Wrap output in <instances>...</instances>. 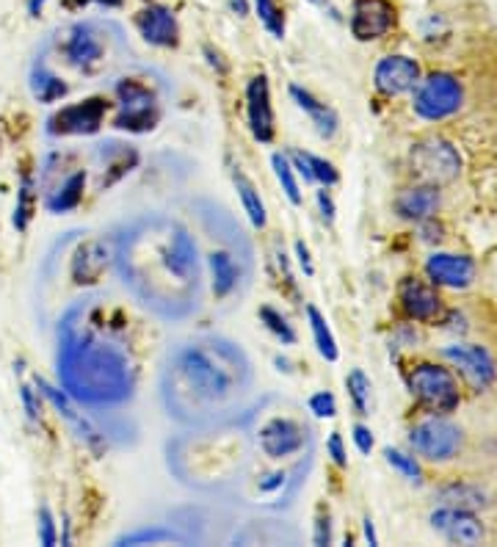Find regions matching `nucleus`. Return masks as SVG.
Segmentation results:
<instances>
[{"label": "nucleus", "mask_w": 497, "mask_h": 547, "mask_svg": "<svg viewBox=\"0 0 497 547\" xmlns=\"http://www.w3.org/2000/svg\"><path fill=\"white\" fill-rule=\"evenodd\" d=\"M420 64L409 56H384L373 70V86L384 97H398L417 86Z\"/></svg>", "instance_id": "16"}, {"label": "nucleus", "mask_w": 497, "mask_h": 547, "mask_svg": "<svg viewBox=\"0 0 497 547\" xmlns=\"http://www.w3.org/2000/svg\"><path fill=\"white\" fill-rule=\"evenodd\" d=\"M442 357H445L454 368H459V373L470 381L475 390H486L494 385L497 379V365L492 360V354L483 346L475 343H454L442 349Z\"/></svg>", "instance_id": "11"}, {"label": "nucleus", "mask_w": 497, "mask_h": 547, "mask_svg": "<svg viewBox=\"0 0 497 547\" xmlns=\"http://www.w3.org/2000/svg\"><path fill=\"white\" fill-rule=\"evenodd\" d=\"M409 446L428 462H451L462 451V428L445 417H425L409 431Z\"/></svg>", "instance_id": "9"}, {"label": "nucleus", "mask_w": 497, "mask_h": 547, "mask_svg": "<svg viewBox=\"0 0 497 547\" xmlns=\"http://www.w3.org/2000/svg\"><path fill=\"white\" fill-rule=\"evenodd\" d=\"M117 94V117L114 128L128 133H149L160 122V97L155 89L139 78H122L114 86Z\"/></svg>", "instance_id": "4"}, {"label": "nucleus", "mask_w": 497, "mask_h": 547, "mask_svg": "<svg viewBox=\"0 0 497 547\" xmlns=\"http://www.w3.org/2000/svg\"><path fill=\"white\" fill-rule=\"evenodd\" d=\"M307 4H312V6H318V9H329V12H331V17H338V14H335V9L329 6V0H307Z\"/></svg>", "instance_id": "53"}, {"label": "nucleus", "mask_w": 497, "mask_h": 547, "mask_svg": "<svg viewBox=\"0 0 497 547\" xmlns=\"http://www.w3.org/2000/svg\"><path fill=\"white\" fill-rule=\"evenodd\" d=\"M233 180H235V188H238V197H241V202H244V210H246V216H249V222H252L257 230H263V227L268 225V216H265V205H263V199H260V191L254 188V183H252L244 172H235Z\"/></svg>", "instance_id": "30"}, {"label": "nucleus", "mask_w": 497, "mask_h": 547, "mask_svg": "<svg viewBox=\"0 0 497 547\" xmlns=\"http://www.w3.org/2000/svg\"><path fill=\"white\" fill-rule=\"evenodd\" d=\"M307 407H310V412H312L318 420H329V417H335V415H338V398L331 396L329 390H318V393H312L310 401H307Z\"/></svg>", "instance_id": "39"}, {"label": "nucleus", "mask_w": 497, "mask_h": 547, "mask_svg": "<svg viewBox=\"0 0 497 547\" xmlns=\"http://www.w3.org/2000/svg\"><path fill=\"white\" fill-rule=\"evenodd\" d=\"M252 365L246 354L221 338L180 346L166 365V407L186 423L215 420L233 412L249 390Z\"/></svg>", "instance_id": "2"}, {"label": "nucleus", "mask_w": 497, "mask_h": 547, "mask_svg": "<svg viewBox=\"0 0 497 547\" xmlns=\"http://www.w3.org/2000/svg\"><path fill=\"white\" fill-rule=\"evenodd\" d=\"M62 525H64V533H62V544H70V542H72V539H70V520L64 517V520H62Z\"/></svg>", "instance_id": "55"}, {"label": "nucleus", "mask_w": 497, "mask_h": 547, "mask_svg": "<svg viewBox=\"0 0 497 547\" xmlns=\"http://www.w3.org/2000/svg\"><path fill=\"white\" fill-rule=\"evenodd\" d=\"M291 97H293V102L301 108V111L310 117V122L315 125V130H318L320 139H331V136L338 133L340 117H338L335 108L326 105V102H320L312 91H307V89H301V86H291Z\"/></svg>", "instance_id": "24"}, {"label": "nucleus", "mask_w": 497, "mask_h": 547, "mask_svg": "<svg viewBox=\"0 0 497 547\" xmlns=\"http://www.w3.org/2000/svg\"><path fill=\"white\" fill-rule=\"evenodd\" d=\"M349 25L359 42L381 39L396 25V9L390 0H354Z\"/></svg>", "instance_id": "15"}, {"label": "nucleus", "mask_w": 497, "mask_h": 547, "mask_svg": "<svg viewBox=\"0 0 497 547\" xmlns=\"http://www.w3.org/2000/svg\"><path fill=\"white\" fill-rule=\"evenodd\" d=\"M315 202H318V210H320V218L326 225H335V216H338V205L331 199V194L320 186V191H315Z\"/></svg>", "instance_id": "43"}, {"label": "nucleus", "mask_w": 497, "mask_h": 547, "mask_svg": "<svg viewBox=\"0 0 497 547\" xmlns=\"http://www.w3.org/2000/svg\"><path fill=\"white\" fill-rule=\"evenodd\" d=\"M117 257V244L105 241V238H94L78 246L75 257H72V283L75 285H94L105 265Z\"/></svg>", "instance_id": "18"}, {"label": "nucleus", "mask_w": 497, "mask_h": 547, "mask_svg": "<svg viewBox=\"0 0 497 547\" xmlns=\"http://www.w3.org/2000/svg\"><path fill=\"white\" fill-rule=\"evenodd\" d=\"M406 385H409V393L425 409H431L436 415H451L462 404L456 376L442 365H431V362L415 365L406 376Z\"/></svg>", "instance_id": "6"}, {"label": "nucleus", "mask_w": 497, "mask_h": 547, "mask_svg": "<svg viewBox=\"0 0 497 547\" xmlns=\"http://www.w3.org/2000/svg\"><path fill=\"white\" fill-rule=\"evenodd\" d=\"M439 506H451V509H464V512H478L489 506V495L475 486V484H448L436 492Z\"/></svg>", "instance_id": "28"}, {"label": "nucleus", "mask_w": 497, "mask_h": 547, "mask_svg": "<svg viewBox=\"0 0 497 547\" xmlns=\"http://www.w3.org/2000/svg\"><path fill=\"white\" fill-rule=\"evenodd\" d=\"M166 542H188L183 533L172 531V528H141V531H133V533H125L117 539L119 547H128V544H166Z\"/></svg>", "instance_id": "34"}, {"label": "nucleus", "mask_w": 497, "mask_h": 547, "mask_svg": "<svg viewBox=\"0 0 497 547\" xmlns=\"http://www.w3.org/2000/svg\"><path fill=\"white\" fill-rule=\"evenodd\" d=\"M33 188H36L33 178L25 175V178H23V186H20V191H17V207H14V227H17L20 233L28 230L31 216H33V207H36V191H33Z\"/></svg>", "instance_id": "35"}, {"label": "nucleus", "mask_w": 497, "mask_h": 547, "mask_svg": "<svg viewBox=\"0 0 497 547\" xmlns=\"http://www.w3.org/2000/svg\"><path fill=\"white\" fill-rule=\"evenodd\" d=\"M273 365H276V370H285V373H291V362H288V360H282V357H276V360H273Z\"/></svg>", "instance_id": "54"}, {"label": "nucleus", "mask_w": 497, "mask_h": 547, "mask_svg": "<svg viewBox=\"0 0 497 547\" xmlns=\"http://www.w3.org/2000/svg\"><path fill=\"white\" fill-rule=\"evenodd\" d=\"M362 531H365V539H368V544H378V536H376V525H373V520H370V517H365V525H362Z\"/></svg>", "instance_id": "50"}, {"label": "nucleus", "mask_w": 497, "mask_h": 547, "mask_svg": "<svg viewBox=\"0 0 497 547\" xmlns=\"http://www.w3.org/2000/svg\"><path fill=\"white\" fill-rule=\"evenodd\" d=\"M44 4H47V0H28V14H31V17H39L42 9H44Z\"/></svg>", "instance_id": "51"}, {"label": "nucleus", "mask_w": 497, "mask_h": 547, "mask_svg": "<svg viewBox=\"0 0 497 547\" xmlns=\"http://www.w3.org/2000/svg\"><path fill=\"white\" fill-rule=\"evenodd\" d=\"M285 481H288V473L276 470V473H271V475H265V478L260 481V492H273V489H282V486H285Z\"/></svg>", "instance_id": "48"}, {"label": "nucleus", "mask_w": 497, "mask_h": 547, "mask_svg": "<svg viewBox=\"0 0 497 547\" xmlns=\"http://www.w3.org/2000/svg\"><path fill=\"white\" fill-rule=\"evenodd\" d=\"M117 265L144 304L166 318H183L196 307L202 268L194 235L166 218H155L119 241Z\"/></svg>", "instance_id": "1"}, {"label": "nucleus", "mask_w": 497, "mask_h": 547, "mask_svg": "<svg viewBox=\"0 0 497 547\" xmlns=\"http://www.w3.org/2000/svg\"><path fill=\"white\" fill-rule=\"evenodd\" d=\"M20 401H23V409H25V417L31 423H36L42 417V401H39V390H33L31 385H20Z\"/></svg>", "instance_id": "41"}, {"label": "nucleus", "mask_w": 497, "mask_h": 547, "mask_svg": "<svg viewBox=\"0 0 497 547\" xmlns=\"http://www.w3.org/2000/svg\"><path fill=\"white\" fill-rule=\"evenodd\" d=\"M271 167H273L276 183L282 186L288 202H291V205H301V188H299L296 169H293V163H291L288 152H273V155H271Z\"/></svg>", "instance_id": "31"}, {"label": "nucleus", "mask_w": 497, "mask_h": 547, "mask_svg": "<svg viewBox=\"0 0 497 547\" xmlns=\"http://www.w3.org/2000/svg\"><path fill=\"white\" fill-rule=\"evenodd\" d=\"M257 315H260V323L265 326V330L280 341L282 346H293L296 341H299V335H296V330H293V323H288V318L280 312V310H273L271 304H263L260 310H257Z\"/></svg>", "instance_id": "32"}, {"label": "nucleus", "mask_w": 497, "mask_h": 547, "mask_svg": "<svg viewBox=\"0 0 497 547\" xmlns=\"http://www.w3.org/2000/svg\"><path fill=\"white\" fill-rule=\"evenodd\" d=\"M384 459L401 478H406L409 484H423V467L412 454H404L398 448H384Z\"/></svg>", "instance_id": "36"}, {"label": "nucleus", "mask_w": 497, "mask_h": 547, "mask_svg": "<svg viewBox=\"0 0 497 547\" xmlns=\"http://www.w3.org/2000/svg\"><path fill=\"white\" fill-rule=\"evenodd\" d=\"M91 4H97V6H102V9H122V4L125 0H67V9H78V6H91Z\"/></svg>", "instance_id": "47"}, {"label": "nucleus", "mask_w": 497, "mask_h": 547, "mask_svg": "<svg viewBox=\"0 0 497 547\" xmlns=\"http://www.w3.org/2000/svg\"><path fill=\"white\" fill-rule=\"evenodd\" d=\"M346 390H349V398H351V407L359 417L370 415V379L365 376L362 368H354L349 376H346Z\"/></svg>", "instance_id": "33"}, {"label": "nucleus", "mask_w": 497, "mask_h": 547, "mask_svg": "<svg viewBox=\"0 0 497 547\" xmlns=\"http://www.w3.org/2000/svg\"><path fill=\"white\" fill-rule=\"evenodd\" d=\"M409 167L412 175L423 186H448L462 175V155L459 149L445 139H423L409 152Z\"/></svg>", "instance_id": "7"}, {"label": "nucleus", "mask_w": 497, "mask_h": 547, "mask_svg": "<svg viewBox=\"0 0 497 547\" xmlns=\"http://www.w3.org/2000/svg\"><path fill=\"white\" fill-rule=\"evenodd\" d=\"M425 277L451 291H464L475 280V260L470 254H454V252H434L425 260Z\"/></svg>", "instance_id": "14"}, {"label": "nucleus", "mask_w": 497, "mask_h": 547, "mask_svg": "<svg viewBox=\"0 0 497 547\" xmlns=\"http://www.w3.org/2000/svg\"><path fill=\"white\" fill-rule=\"evenodd\" d=\"M207 268H210V285H213V296L215 299H227L241 280V268L235 263V257L227 249H215L207 254Z\"/></svg>", "instance_id": "26"}, {"label": "nucleus", "mask_w": 497, "mask_h": 547, "mask_svg": "<svg viewBox=\"0 0 497 547\" xmlns=\"http://www.w3.org/2000/svg\"><path fill=\"white\" fill-rule=\"evenodd\" d=\"M442 205V194L436 186H415V188H406L404 194H398L396 199V213L404 218V222H425V218H434V213L439 210Z\"/></svg>", "instance_id": "22"}, {"label": "nucleus", "mask_w": 497, "mask_h": 547, "mask_svg": "<svg viewBox=\"0 0 497 547\" xmlns=\"http://www.w3.org/2000/svg\"><path fill=\"white\" fill-rule=\"evenodd\" d=\"M59 343V379L75 401L117 407L133 396V362L119 338L75 323L70 312Z\"/></svg>", "instance_id": "3"}, {"label": "nucleus", "mask_w": 497, "mask_h": 547, "mask_svg": "<svg viewBox=\"0 0 497 547\" xmlns=\"http://www.w3.org/2000/svg\"><path fill=\"white\" fill-rule=\"evenodd\" d=\"M62 56L64 62L83 72V75H94L108 56V36L97 23H75L67 28L64 42H62Z\"/></svg>", "instance_id": "8"}, {"label": "nucleus", "mask_w": 497, "mask_h": 547, "mask_svg": "<svg viewBox=\"0 0 497 547\" xmlns=\"http://www.w3.org/2000/svg\"><path fill=\"white\" fill-rule=\"evenodd\" d=\"M254 9H257L263 28L273 39H285V17H282V9L276 6V0H254Z\"/></svg>", "instance_id": "37"}, {"label": "nucleus", "mask_w": 497, "mask_h": 547, "mask_svg": "<svg viewBox=\"0 0 497 547\" xmlns=\"http://www.w3.org/2000/svg\"><path fill=\"white\" fill-rule=\"evenodd\" d=\"M412 91V111L425 122L451 120L464 105V89L448 72H431L420 78Z\"/></svg>", "instance_id": "5"}, {"label": "nucleus", "mask_w": 497, "mask_h": 547, "mask_svg": "<svg viewBox=\"0 0 497 547\" xmlns=\"http://www.w3.org/2000/svg\"><path fill=\"white\" fill-rule=\"evenodd\" d=\"M304 312H307V321H310V332H312V341H315L318 354H320L326 362H338V360H340V349H338L335 332H331V326L326 323L323 312H320L315 304H307Z\"/></svg>", "instance_id": "29"}, {"label": "nucleus", "mask_w": 497, "mask_h": 547, "mask_svg": "<svg viewBox=\"0 0 497 547\" xmlns=\"http://www.w3.org/2000/svg\"><path fill=\"white\" fill-rule=\"evenodd\" d=\"M136 25H139V34L144 36V42L152 47H175L180 42L177 17L166 6H158V4L147 6L144 12H139Z\"/></svg>", "instance_id": "20"}, {"label": "nucleus", "mask_w": 497, "mask_h": 547, "mask_svg": "<svg viewBox=\"0 0 497 547\" xmlns=\"http://www.w3.org/2000/svg\"><path fill=\"white\" fill-rule=\"evenodd\" d=\"M351 437H354V446H357V451H359V454H365V456H370V451H373V446H376V440H373V431H370L365 423H354Z\"/></svg>", "instance_id": "44"}, {"label": "nucleus", "mask_w": 497, "mask_h": 547, "mask_svg": "<svg viewBox=\"0 0 497 547\" xmlns=\"http://www.w3.org/2000/svg\"><path fill=\"white\" fill-rule=\"evenodd\" d=\"M312 542L318 544V547H323V544H331V517H329V512L323 514H318V520H315V533H312Z\"/></svg>", "instance_id": "45"}, {"label": "nucleus", "mask_w": 497, "mask_h": 547, "mask_svg": "<svg viewBox=\"0 0 497 547\" xmlns=\"http://www.w3.org/2000/svg\"><path fill=\"white\" fill-rule=\"evenodd\" d=\"M39 544L42 547H55L59 544V528H55V517L47 506L39 509Z\"/></svg>", "instance_id": "40"}, {"label": "nucleus", "mask_w": 497, "mask_h": 547, "mask_svg": "<svg viewBox=\"0 0 497 547\" xmlns=\"http://www.w3.org/2000/svg\"><path fill=\"white\" fill-rule=\"evenodd\" d=\"M401 307L412 321H434L442 312V299L431 285L409 277L401 283Z\"/></svg>", "instance_id": "23"}, {"label": "nucleus", "mask_w": 497, "mask_h": 547, "mask_svg": "<svg viewBox=\"0 0 497 547\" xmlns=\"http://www.w3.org/2000/svg\"><path fill=\"white\" fill-rule=\"evenodd\" d=\"M246 122L260 144H271L276 136V117L271 105V86L265 75H254L246 83Z\"/></svg>", "instance_id": "13"}, {"label": "nucleus", "mask_w": 497, "mask_h": 547, "mask_svg": "<svg viewBox=\"0 0 497 547\" xmlns=\"http://www.w3.org/2000/svg\"><path fill=\"white\" fill-rule=\"evenodd\" d=\"M230 4H233V12H235L238 17H246V14H249V4H246V0H230Z\"/></svg>", "instance_id": "52"}, {"label": "nucleus", "mask_w": 497, "mask_h": 547, "mask_svg": "<svg viewBox=\"0 0 497 547\" xmlns=\"http://www.w3.org/2000/svg\"><path fill=\"white\" fill-rule=\"evenodd\" d=\"M420 230H423V241H428V244H439L442 241V227L434 225V218H425V222H420Z\"/></svg>", "instance_id": "49"}, {"label": "nucleus", "mask_w": 497, "mask_h": 547, "mask_svg": "<svg viewBox=\"0 0 497 547\" xmlns=\"http://www.w3.org/2000/svg\"><path fill=\"white\" fill-rule=\"evenodd\" d=\"M33 385H36V390L55 407V412H59L75 431H78V437L81 440H86L89 446H97L100 443V431L89 423V417L75 407V398L67 393V390H62V388H53L47 379H42V376H36L33 379Z\"/></svg>", "instance_id": "19"}, {"label": "nucleus", "mask_w": 497, "mask_h": 547, "mask_svg": "<svg viewBox=\"0 0 497 547\" xmlns=\"http://www.w3.org/2000/svg\"><path fill=\"white\" fill-rule=\"evenodd\" d=\"M28 89L33 94V100L44 102V105H53L59 102L70 94V86L64 83L62 75H55L42 59L31 67V75H28Z\"/></svg>", "instance_id": "27"}, {"label": "nucleus", "mask_w": 497, "mask_h": 547, "mask_svg": "<svg viewBox=\"0 0 497 547\" xmlns=\"http://www.w3.org/2000/svg\"><path fill=\"white\" fill-rule=\"evenodd\" d=\"M97 160L102 163V172L108 175L100 180V191H102L119 183L128 172L139 167V149L119 141H105V144H97Z\"/></svg>", "instance_id": "21"}, {"label": "nucleus", "mask_w": 497, "mask_h": 547, "mask_svg": "<svg viewBox=\"0 0 497 547\" xmlns=\"http://www.w3.org/2000/svg\"><path fill=\"white\" fill-rule=\"evenodd\" d=\"M293 249H296V263H299V268L307 274V277H312V274H315V265H312L310 246H307L304 241H296V244H293Z\"/></svg>", "instance_id": "46"}, {"label": "nucleus", "mask_w": 497, "mask_h": 547, "mask_svg": "<svg viewBox=\"0 0 497 547\" xmlns=\"http://www.w3.org/2000/svg\"><path fill=\"white\" fill-rule=\"evenodd\" d=\"M326 451H329L331 462H335L340 470H346V467H349V451H346V446H343V434H340V431H331V434H329Z\"/></svg>", "instance_id": "42"}, {"label": "nucleus", "mask_w": 497, "mask_h": 547, "mask_svg": "<svg viewBox=\"0 0 497 547\" xmlns=\"http://www.w3.org/2000/svg\"><path fill=\"white\" fill-rule=\"evenodd\" d=\"M304 440H307V428L291 417H271L257 434L260 451L268 459H288L299 454L304 448Z\"/></svg>", "instance_id": "12"}, {"label": "nucleus", "mask_w": 497, "mask_h": 547, "mask_svg": "<svg viewBox=\"0 0 497 547\" xmlns=\"http://www.w3.org/2000/svg\"><path fill=\"white\" fill-rule=\"evenodd\" d=\"M108 114L105 97H86L81 102L64 105L47 120V136L64 139V136H94L100 133Z\"/></svg>", "instance_id": "10"}, {"label": "nucleus", "mask_w": 497, "mask_h": 547, "mask_svg": "<svg viewBox=\"0 0 497 547\" xmlns=\"http://www.w3.org/2000/svg\"><path fill=\"white\" fill-rule=\"evenodd\" d=\"M304 158H307V163H310L312 180H315L318 186L331 188V186L340 183V172L335 169V163H329L326 158H318V155H312V152H304Z\"/></svg>", "instance_id": "38"}, {"label": "nucleus", "mask_w": 497, "mask_h": 547, "mask_svg": "<svg viewBox=\"0 0 497 547\" xmlns=\"http://www.w3.org/2000/svg\"><path fill=\"white\" fill-rule=\"evenodd\" d=\"M428 523L442 539H448L454 544H481L483 542V525L475 517V512L439 506L436 512H431Z\"/></svg>", "instance_id": "17"}, {"label": "nucleus", "mask_w": 497, "mask_h": 547, "mask_svg": "<svg viewBox=\"0 0 497 547\" xmlns=\"http://www.w3.org/2000/svg\"><path fill=\"white\" fill-rule=\"evenodd\" d=\"M86 178H89V175H86L83 169H75V172H70L59 186H53V188L44 194V207H47V213H53V216L72 213V210L83 202Z\"/></svg>", "instance_id": "25"}]
</instances>
